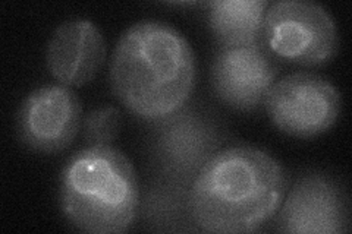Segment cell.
Wrapping results in <instances>:
<instances>
[{"label":"cell","mask_w":352,"mask_h":234,"mask_svg":"<svg viewBox=\"0 0 352 234\" xmlns=\"http://www.w3.org/2000/svg\"><path fill=\"white\" fill-rule=\"evenodd\" d=\"M194 84V51L173 27L146 19L120 36L110 63V86L135 116L159 120L176 113Z\"/></svg>","instance_id":"obj_1"},{"label":"cell","mask_w":352,"mask_h":234,"mask_svg":"<svg viewBox=\"0 0 352 234\" xmlns=\"http://www.w3.org/2000/svg\"><path fill=\"white\" fill-rule=\"evenodd\" d=\"M288 189L283 167L252 147L217 152L197 173L190 208L207 233H251L278 214Z\"/></svg>","instance_id":"obj_2"},{"label":"cell","mask_w":352,"mask_h":234,"mask_svg":"<svg viewBox=\"0 0 352 234\" xmlns=\"http://www.w3.org/2000/svg\"><path fill=\"white\" fill-rule=\"evenodd\" d=\"M138 202L134 165L110 145L80 151L63 169L60 207L66 220L81 231H126L135 220Z\"/></svg>","instance_id":"obj_3"},{"label":"cell","mask_w":352,"mask_h":234,"mask_svg":"<svg viewBox=\"0 0 352 234\" xmlns=\"http://www.w3.org/2000/svg\"><path fill=\"white\" fill-rule=\"evenodd\" d=\"M263 43L273 58L317 66L327 63L339 47L336 22L322 5L304 0H279L267 6Z\"/></svg>","instance_id":"obj_4"},{"label":"cell","mask_w":352,"mask_h":234,"mask_svg":"<svg viewBox=\"0 0 352 234\" xmlns=\"http://www.w3.org/2000/svg\"><path fill=\"white\" fill-rule=\"evenodd\" d=\"M263 104L273 125L286 135L313 138L336 124L342 98L326 78L296 72L274 82Z\"/></svg>","instance_id":"obj_5"},{"label":"cell","mask_w":352,"mask_h":234,"mask_svg":"<svg viewBox=\"0 0 352 234\" xmlns=\"http://www.w3.org/2000/svg\"><path fill=\"white\" fill-rule=\"evenodd\" d=\"M80 125V100L66 85H46L31 91L16 116L21 142L43 154H56L68 148Z\"/></svg>","instance_id":"obj_6"},{"label":"cell","mask_w":352,"mask_h":234,"mask_svg":"<svg viewBox=\"0 0 352 234\" xmlns=\"http://www.w3.org/2000/svg\"><path fill=\"white\" fill-rule=\"evenodd\" d=\"M278 211V229L295 234H336L349 230L345 191L322 173L307 174L295 183Z\"/></svg>","instance_id":"obj_7"},{"label":"cell","mask_w":352,"mask_h":234,"mask_svg":"<svg viewBox=\"0 0 352 234\" xmlns=\"http://www.w3.org/2000/svg\"><path fill=\"white\" fill-rule=\"evenodd\" d=\"M278 65L261 44L222 47L212 65V85L225 104L239 111L256 110L276 82Z\"/></svg>","instance_id":"obj_8"},{"label":"cell","mask_w":352,"mask_h":234,"mask_svg":"<svg viewBox=\"0 0 352 234\" xmlns=\"http://www.w3.org/2000/svg\"><path fill=\"white\" fill-rule=\"evenodd\" d=\"M106 59V41L90 19H71L52 34L46 65L54 80L66 86H84L100 72Z\"/></svg>","instance_id":"obj_9"},{"label":"cell","mask_w":352,"mask_h":234,"mask_svg":"<svg viewBox=\"0 0 352 234\" xmlns=\"http://www.w3.org/2000/svg\"><path fill=\"white\" fill-rule=\"evenodd\" d=\"M182 110V108H181ZM164 117L157 137V154L162 163L176 173H192L210 160L214 150L212 126L198 115L181 111Z\"/></svg>","instance_id":"obj_10"},{"label":"cell","mask_w":352,"mask_h":234,"mask_svg":"<svg viewBox=\"0 0 352 234\" xmlns=\"http://www.w3.org/2000/svg\"><path fill=\"white\" fill-rule=\"evenodd\" d=\"M207 21L223 47L261 44L269 3L264 0H216L207 5Z\"/></svg>","instance_id":"obj_11"},{"label":"cell","mask_w":352,"mask_h":234,"mask_svg":"<svg viewBox=\"0 0 352 234\" xmlns=\"http://www.w3.org/2000/svg\"><path fill=\"white\" fill-rule=\"evenodd\" d=\"M122 128V117L116 107H100L84 120V138L90 147L110 145Z\"/></svg>","instance_id":"obj_12"}]
</instances>
